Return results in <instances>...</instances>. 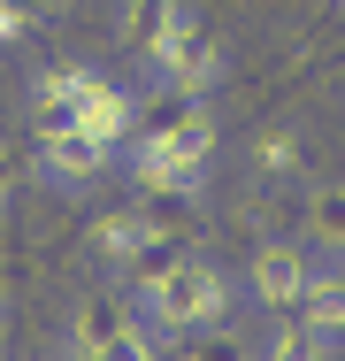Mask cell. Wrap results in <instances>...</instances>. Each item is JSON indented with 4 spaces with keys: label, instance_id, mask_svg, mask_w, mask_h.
<instances>
[{
    "label": "cell",
    "instance_id": "obj_1",
    "mask_svg": "<svg viewBox=\"0 0 345 361\" xmlns=\"http://www.w3.org/2000/svg\"><path fill=\"white\" fill-rule=\"evenodd\" d=\"M138 315H146V331L161 338V346H177V338H192V331H215V323H230V307H238V292H230V277L207 262V254H177L153 285L123 292Z\"/></svg>",
    "mask_w": 345,
    "mask_h": 361
},
{
    "label": "cell",
    "instance_id": "obj_2",
    "mask_svg": "<svg viewBox=\"0 0 345 361\" xmlns=\"http://www.w3.org/2000/svg\"><path fill=\"white\" fill-rule=\"evenodd\" d=\"M230 70V54H222V39L200 23V8L184 0L177 8V23H169V39H161V54L146 62V85H161V92H184V100H207L215 85Z\"/></svg>",
    "mask_w": 345,
    "mask_h": 361
},
{
    "label": "cell",
    "instance_id": "obj_3",
    "mask_svg": "<svg viewBox=\"0 0 345 361\" xmlns=\"http://www.w3.org/2000/svg\"><path fill=\"white\" fill-rule=\"evenodd\" d=\"M69 338L92 346L100 361H161L169 354V346L146 331V315H138L131 300H77V307H69Z\"/></svg>",
    "mask_w": 345,
    "mask_h": 361
},
{
    "label": "cell",
    "instance_id": "obj_4",
    "mask_svg": "<svg viewBox=\"0 0 345 361\" xmlns=\"http://www.w3.org/2000/svg\"><path fill=\"white\" fill-rule=\"evenodd\" d=\"M307 277H315V246H307V238H261V246L246 254V292H253L269 315L299 307Z\"/></svg>",
    "mask_w": 345,
    "mask_h": 361
},
{
    "label": "cell",
    "instance_id": "obj_5",
    "mask_svg": "<svg viewBox=\"0 0 345 361\" xmlns=\"http://www.w3.org/2000/svg\"><path fill=\"white\" fill-rule=\"evenodd\" d=\"M108 161H115V154H108L100 139H84L77 123H69V131H39V139H31V177H39V185H54V192H84Z\"/></svg>",
    "mask_w": 345,
    "mask_h": 361
},
{
    "label": "cell",
    "instance_id": "obj_6",
    "mask_svg": "<svg viewBox=\"0 0 345 361\" xmlns=\"http://www.w3.org/2000/svg\"><path fill=\"white\" fill-rule=\"evenodd\" d=\"M92 62H46V70L31 77V100H23V116H31V139L39 131H69L77 123V100L92 92Z\"/></svg>",
    "mask_w": 345,
    "mask_h": 361
},
{
    "label": "cell",
    "instance_id": "obj_7",
    "mask_svg": "<svg viewBox=\"0 0 345 361\" xmlns=\"http://www.w3.org/2000/svg\"><path fill=\"white\" fill-rule=\"evenodd\" d=\"M77 131H84V139H100L108 154H115V146L138 131V85H123V77L100 70V77H92V92L77 100Z\"/></svg>",
    "mask_w": 345,
    "mask_h": 361
},
{
    "label": "cell",
    "instance_id": "obj_8",
    "mask_svg": "<svg viewBox=\"0 0 345 361\" xmlns=\"http://www.w3.org/2000/svg\"><path fill=\"white\" fill-rule=\"evenodd\" d=\"M177 8L184 0H123L115 8V54L123 62H153L161 39H169V23H177Z\"/></svg>",
    "mask_w": 345,
    "mask_h": 361
},
{
    "label": "cell",
    "instance_id": "obj_9",
    "mask_svg": "<svg viewBox=\"0 0 345 361\" xmlns=\"http://www.w3.org/2000/svg\"><path fill=\"white\" fill-rule=\"evenodd\" d=\"M84 246H92V262H100V269H131L138 246H146V216H138V200L100 208V216H92V231H84Z\"/></svg>",
    "mask_w": 345,
    "mask_h": 361
},
{
    "label": "cell",
    "instance_id": "obj_10",
    "mask_svg": "<svg viewBox=\"0 0 345 361\" xmlns=\"http://www.w3.org/2000/svg\"><path fill=\"white\" fill-rule=\"evenodd\" d=\"M291 315H307L315 331H330V338L345 346V262L338 254H315V277H307V292H299Z\"/></svg>",
    "mask_w": 345,
    "mask_h": 361
},
{
    "label": "cell",
    "instance_id": "obj_11",
    "mask_svg": "<svg viewBox=\"0 0 345 361\" xmlns=\"http://www.w3.org/2000/svg\"><path fill=\"white\" fill-rule=\"evenodd\" d=\"M299 238H307L315 254H338V262H345V177H330V185H307Z\"/></svg>",
    "mask_w": 345,
    "mask_h": 361
},
{
    "label": "cell",
    "instance_id": "obj_12",
    "mask_svg": "<svg viewBox=\"0 0 345 361\" xmlns=\"http://www.w3.org/2000/svg\"><path fill=\"white\" fill-rule=\"evenodd\" d=\"M261 361H338V338L315 331L307 315H269V338H261Z\"/></svg>",
    "mask_w": 345,
    "mask_h": 361
},
{
    "label": "cell",
    "instance_id": "obj_13",
    "mask_svg": "<svg viewBox=\"0 0 345 361\" xmlns=\"http://www.w3.org/2000/svg\"><path fill=\"white\" fill-rule=\"evenodd\" d=\"M299 169H307L299 123H261V131H253V177H261V185H291Z\"/></svg>",
    "mask_w": 345,
    "mask_h": 361
},
{
    "label": "cell",
    "instance_id": "obj_14",
    "mask_svg": "<svg viewBox=\"0 0 345 361\" xmlns=\"http://www.w3.org/2000/svg\"><path fill=\"white\" fill-rule=\"evenodd\" d=\"M177 361H261V346H253L238 323H215V331H192V338H177Z\"/></svg>",
    "mask_w": 345,
    "mask_h": 361
},
{
    "label": "cell",
    "instance_id": "obj_15",
    "mask_svg": "<svg viewBox=\"0 0 345 361\" xmlns=\"http://www.w3.org/2000/svg\"><path fill=\"white\" fill-rule=\"evenodd\" d=\"M23 31H31V16H23V8H15V0H0V47H15V39H23Z\"/></svg>",
    "mask_w": 345,
    "mask_h": 361
},
{
    "label": "cell",
    "instance_id": "obj_16",
    "mask_svg": "<svg viewBox=\"0 0 345 361\" xmlns=\"http://www.w3.org/2000/svg\"><path fill=\"white\" fill-rule=\"evenodd\" d=\"M15 8H23V16H31V23H54V16H69V8H77V0H15Z\"/></svg>",
    "mask_w": 345,
    "mask_h": 361
},
{
    "label": "cell",
    "instance_id": "obj_17",
    "mask_svg": "<svg viewBox=\"0 0 345 361\" xmlns=\"http://www.w3.org/2000/svg\"><path fill=\"white\" fill-rule=\"evenodd\" d=\"M8 200H15V146L0 139V208H8Z\"/></svg>",
    "mask_w": 345,
    "mask_h": 361
},
{
    "label": "cell",
    "instance_id": "obj_18",
    "mask_svg": "<svg viewBox=\"0 0 345 361\" xmlns=\"http://www.w3.org/2000/svg\"><path fill=\"white\" fill-rule=\"evenodd\" d=\"M54 361H100V354H92V346H77V338L62 331V346H54Z\"/></svg>",
    "mask_w": 345,
    "mask_h": 361
},
{
    "label": "cell",
    "instance_id": "obj_19",
    "mask_svg": "<svg viewBox=\"0 0 345 361\" xmlns=\"http://www.w3.org/2000/svg\"><path fill=\"white\" fill-rule=\"evenodd\" d=\"M8 292H15V277H8V262H0V315H8Z\"/></svg>",
    "mask_w": 345,
    "mask_h": 361
},
{
    "label": "cell",
    "instance_id": "obj_20",
    "mask_svg": "<svg viewBox=\"0 0 345 361\" xmlns=\"http://www.w3.org/2000/svg\"><path fill=\"white\" fill-rule=\"evenodd\" d=\"M338 8H345V0H338Z\"/></svg>",
    "mask_w": 345,
    "mask_h": 361
}]
</instances>
